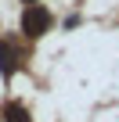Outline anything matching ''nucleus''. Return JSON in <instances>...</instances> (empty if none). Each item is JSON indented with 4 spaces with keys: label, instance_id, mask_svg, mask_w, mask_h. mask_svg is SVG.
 I'll return each mask as SVG.
<instances>
[{
    "label": "nucleus",
    "instance_id": "obj_1",
    "mask_svg": "<svg viewBox=\"0 0 119 122\" xmlns=\"http://www.w3.org/2000/svg\"><path fill=\"white\" fill-rule=\"evenodd\" d=\"M51 25H54V18H51V11H47L43 4H25V11H22V32H25L29 40L47 36Z\"/></svg>",
    "mask_w": 119,
    "mask_h": 122
},
{
    "label": "nucleus",
    "instance_id": "obj_2",
    "mask_svg": "<svg viewBox=\"0 0 119 122\" xmlns=\"http://www.w3.org/2000/svg\"><path fill=\"white\" fill-rule=\"evenodd\" d=\"M18 65H22V50H18V43L15 40H0V76L4 79H11L15 72H18Z\"/></svg>",
    "mask_w": 119,
    "mask_h": 122
},
{
    "label": "nucleus",
    "instance_id": "obj_3",
    "mask_svg": "<svg viewBox=\"0 0 119 122\" xmlns=\"http://www.w3.org/2000/svg\"><path fill=\"white\" fill-rule=\"evenodd\" d=\"M4 122H33V118H29L25 104H18V101H7V104H4Z\"/></svg>",
    "mask_w": 119,
    "mask_h": 122
},
{
    "label": "nucleus",
    "instance_id": "obj_4",
    "mask_svg": "<svg viewBox=\"0 0 119 122\" xmlns=\"http://www.w3.org/2000/svg\"><path fill=\"white\" fill-rule=\"evenodd\" d=\"M22 4H40V0H22Z\"/></svg>",
    "mask_w": 119,
    "mask_h": 122
}]
</instances>
